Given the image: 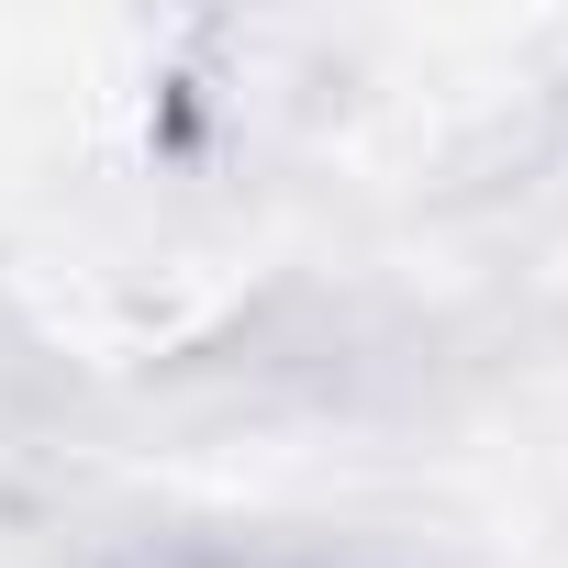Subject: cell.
<instances>
[{
	"instance_id": "cell-1",
	"label": "cell",
	"mask_w": 568,
	"mask_h": 568,
	"mask_svg": "<svg viewBox=\"0 0 568 568\" xmlns=\"http://www.w3.org/2000/svg\"><path fill=\"white\" fill-rule=\"evenodd\" d=\"M145 568H335V557H291V546H156Z\"/></svg>"
}]
</instances>
